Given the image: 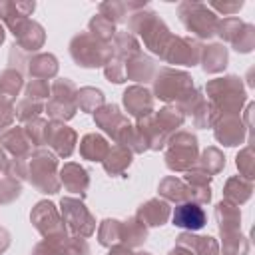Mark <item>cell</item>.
<instances>
[{
  "instance_id": "e575fe53",
  "label": "cell",
  "mask_w": 255,
  "mask_h": 255,
  "mask_svg": "<svg viewBox=\"0 0 255 255\" xmlns=\"http://www.w3.org/2000/svg\"><path fill=\"white\" fill-rule=\"evenodd\" d=\"M76 106L84 112H96L104 106V94L96 88H82L76 92Z\"/></svg>"
},
{
  "instance_id": "83f0119b",
  "label": "cell",
  "mask_w": 255,
  "mask_h": 255,
  "mask_svg": "<svg viewBox=\"0 0 255 255\" xmlns=\"http://www.w3.org/2000/svg\"><path fill=\"white\" fill-rule=\"evenodd\" d=\"M151 74H153V62L151 58L143 56V54H137L133 58L128 60V66H126V80H135V82H147L151 80Z\"/></svg>"
},
{
  "instance_id": "7a4b0ae2",
  "label": "cell",
  "mask_w": 255,
  "mask_h": 255,
  "mask_svg": "<svg viewBox=\"0 0 255 255\" xmlns=\"http://www.w3.org/2000/svg\"><path fill=\"white\" fill-rule=\"evenodd\" d=\"M129 30L131 32H137L141 38H143V44L153 52L157 54L159 58L163 56L169 40H171V34L167 30V26L163 24V20L153 14V12H135L131 14L129 18Z\"/></svg>"
},
{
  "instance_id": "4316f807",
  "label": "cell",
  "mask_w": 255,
  "mask_h": 255,
  "mask_svg": "<svg viewBox=\"0 0 255 255\" xmlns=\"http://www.w3.org/2000/svg\"><path fill=\"white\" fill-rule=\"evenodd\" d=\"M22 74L14 68H8L0 74V102L12 104L18 92L22 90Z\"/></svg>"
},
{
  "instance_id": "603a6c76",
  "label": "cell",
  "mask_w": 255,
  "mask_h": 255,
  "mask_svg": "<svg viewBox=\"0 0 255 255\" xmlns=\"http://www.w3.org/2000/svg\"><path fill=\"white\" fill-rule=\"evenodd\" d=\"M215 217H217V223H219V233H221V237L239 233V223H241L239 207H235V205L229 203V201H221V203H217V207H215Z\"/></svg>"
},
{
  "instance_id": "ba28073f",
  "label": "cell",
  "mask_w": 255,
  "mask_h": 255,
  "mask_svg": "<svg viewBox=\"0 0 255 255\" xmlns=\"http://www.w3.org/2000/svg\"><path fill=\"white\" fill-rule=\"evenodd\" d=\"M50 100L46 104V112L56 122H66L74 118L76 106V88L70 80H56L50 88Z\"/></svg>"
},
{
  "instance_id": "f6af8a7d",
  "label": "cell",
  "mask_w": 255,
  "mask_h": 255,
  "mask_svg": "<svg viewBox=\"0 0 255 255\" xmlns=\"http://www.w3.org/2000/svg\"><path fill=\"white\" fill-rule=\"evenodd\" d=\"M253 42H255V32H253V26L251 24H243L241 32L237 34V38L233 40V48L237 52H251L253 50Z\"/></svg>"
},
{
  "instance_id": "f546056e",
  "label": "cell",
  "mask_w": 255,
  "mask_h": 255,
  "mask_svg": "<svg viewBox=\"0 0 255 255\" xmlns=\"http://www.w3.org/2000/svg\"><path fill=\"white\" fill-rule=\"evenodd\" d=\"M28 70L34 76V80H46V78L56 76L58 60L52 54H38L32 60H28Z\"/></svg>"
},
{
  "instance_id": "7dc6e473",
  "label": "cell",
  "mask_w": 255,
  "mask_h": 255,
  "mask_svg": "<svg viewBox=\"0 0 255 255\" xmlns=\"http://www.w3.org/2000/svg\"><path fill=\"white\" fill-rule=\"evenodd\" d=\"M62 255H90V247L82 237H66L62 245Z\"/></svg>"
},
{
  "instance_id": "ab89813d",
  "label": "cell",
  "mask_w": 255,
  "mask_h": 255,
  "mask_svg": "<svg viewBox=\"0 0 255 255\" xmlns=\"http://www.w3.org/2000/svg\"><path fill=\"white\" fill-rule=\"evenodd\" d=\"M48 124H50V122L40 120V118H36V120H32V122H28V126L24 128V131H26V135L30 137L32 145H42V143H46Z\"/></svg>"
},
{
  "instance_id": "ac0fdd59",
  "label": "cell",
  "mask_w": 255,
  "mask_h": 255,
  "mask_svg": "<svg viewBox=\"0 0 255 255\" xmlns=\"http://www.w3.org/2000/svg\"><path fill=\"white\" fill-rule=\"evenodd\" d=\"M0 143L6 151H10L14 157H28L32 153V141L30 137L26 135L24 128L16 126V128H8L2 137H0Z\"/></svg>"
},
{
  "instance_id": "5bb4252c",
  "label": "cell",
  "mask_w": 255,
  "mask_h": 255,
  "mask_svg": "<svg viewBox=\"0 0 255 255\" xmlns=\"http://www.w3.org/2000/svg\"><path fill=\"white\" fill-rule=\"evenodd\" d=\"M124 106L128 110L129 116H133L135 120L147 118L153 112V98L151 94L141 88V86H129L124 92Z\"/></svg>"
},
{
  "instance_id": "484cf974",
  "label": "cell",
  "mask_w": 255,
  "mask_h": 255,
  "mask_svg": "<svg viewBox=\"0 0 255 255\" xmlns=\"http://www.w3.org/2000/svg\"><path fill=\"white\" fill-rule=\"evenodd\" d=\"M159 195L175 203H185L191 201V187L177 177H165L159 183Z\"/></svg>"
},
{
  "instance_id": "d590c367",
  "label": "cell",
  "mask_w": 255,
  "mask_h": 255,
  "mask_svg": "<svg viewBox=\"0 0 255 255\" xmlns=\"http://www.w3.org/2000/svg\"><path fill=\"white\" fill-rule=\"evenodd\" d=\"M88 28H90V34H92L96 40L104 42V44H108V42H110V40L116 36V26H114V24H112L108 18H104L102 14L94 16V18L90 20Z\"/></svg>"
},
{
  "instance_id": "cb8c5ba5",
  "label": "cell",
  "mask_w": 255,
  "mask_h": 255,
  "mask_svg": "<svg viewBox=\"0 0 255 255\" xmlns=\"http://www.w3.org/2000/svg\"><path fill=\"white\" fill-rule=\"evenodd\" d=\"M108 151H110V145H108V141L100 133H86L82 137V141H80V153H82L84 159L104 161Z\"/></svg>"
},
{
  "instance_id": "2e32d148",
  "label": "cell",
  "mask_w": 255,
  "mask_h": 255,
  "mask_svg": "<svg viewBox=\"0 0 255 255\" xmlns=\"http://www.w3.org/2000/svg\"><path fill=\"white\" fill-rule=\"evenodd\" d=\"M34 8H36L34 2H0V20H4L6 26L12 30V34H16L18 28L34 12Z\"/></svg>"
},
{
  "instance_id": "44dd1931",
  "label": "cell",
  "mask_w": 255,
  "mask_h": 255,
  "mask_svg": "<svg viewBox=\"0 0 255 255\" xmlns=\"http://www.w3.org/2000/svg\"><path fill=\"white\" fill-rule=\"evenodd\" d=\"M135 217L145 227H159L169 217V205L165 201H161V199H149L147 203H143L137 209V215Z\"/></svg>"
},
{
  "instance_id": "d6986e66",
  "label": "cell",
  "mask_w": 255,
  "mask_h": 255,
  "mask_svg": "<svg viewBox=\"0 0 255 255\" xmlns=\"http://www.w3.org/2000/svg\"><path fill=\"white\" fill-rule=\"evenodd\" d=\"M14 38H16V46H18L20 50L36 52L38 48H42L46 34H44V28H42L38 22L26 20V22L18 28V32L14 34Z\"/></svg>"
},
{
  "instance_id": "8fae6325",
  "label": "cell",
  "mask_w": 255,
  "mask_h": 255,
  "mask_svg": "<svg viewBox=\"0 0 255 255\" xmlns=\"http://www.w3.org/2000/svg\"><path fill=\"white\" fill-rule=\"evenodd\" d=\"M201 52L203 46L193 40V38H181V36H171L165 52H163V60L169 64H181V66H195L201 60Z\"/></svg>"
},
{
  "instance_id": "6da1fadb",
  "label": "cell",
  "mask_w": 255,
  "mask_h": 255,
  "mask_svg": "<svg viewBox=\"0 0 255 255\" xmlns=\"http://www.w3.org/2000/svg\"><path fill=\"white\" fill-rule=\"evenodd\" d=\"M207 96L211 98L209 114H211V126L221 116L239 114L241 104L245 102V90L241 86V80L237 76L217 78L207 84Z\"/></svg>"
},
{
  "instance_id": "7c38bea8",
  "label": "cell",
  "mask_w": 255,
  "mask_h": 255,
  "mask_svg": "<svg viewBox=\"0 0 255 255\" xmlns=\"http://www.w3.org/2000/svg\"><path fill=\"white\" fill-rule=\"evenodd\" d=\"M46 143L56 151V155L70 157L76 147V131L72 128H68L64 122L52 120L48 124V131H46Z\"/></svg>"
},
{
  "instance_id": "74e56055",
  "label": "cell",
  "mask_w": 255,
  "mask_h": 255,
  "mask_svg": "<svg viewBox=\"0 0 255 255\" xmlns=\"http://www.w3.org/2000/svg\"><path fill=\"white\" fill-rule=\"evenodd\" d=\"M223 165H225V157H223V153H221L217 147H207V149L203 151L201 159H199V167H201L203 171H207L209 175L221 171Z\"/></svg>"
},
{
  "instance_id": "8992f818",
  "label": "cell",
  "mask_w": 255,
  "mask_h": 255,
  "mask_svg": "<svg viewBox=\"0 0 255 255\" xmlns=\"http://www.w3.org/2000/svg\"><path fill=\"white\" fill-rule=\"evenodd\" d=\"M169 147L165 151V163L173 171H187L197 159V137L187 131H177L167 139Z\"/></svg>"
},
{
  "instance_id": "3957f363",
  "label": "cell",
  "mask_w": 255,
  "mask_h": 255,
  "mask_svg": "<svg viewBox=\"0 0 255 255\" xmlns=\"http://www.w3.org/2000/svg\"><path fill=\"white\" fill-rule=\"evenodd\" d=\"M58 159L52 151L38 147L28 155V179L42 193H58L60 179L56 177Z\"/></svg>"
},
{
  "instance_id": "4fadbf2b",
  "label": "cell",
  "mask_w": 255,
  "mask_h": 255,
  "mask_svg": "<svg viewBox=\"0 0 255 255\" xmlns=\"http://www.w3.org/2000/svg\"><path fill=\"white\" fill-rule=\"evenodd\" d=\"M173 225L187 229V231H197L201 227H205L207 223V213L199 203L193 201H185V203H177V207L173 209Z\"/></svg>"
},
{
  "instance_id": "f5cc1de1",
  "label": "cell",
  "mask_w": 255,
  "mask_h": 255,
  "mask_svg": "<svg viewBox=\"0 0 255 255\" xmlns=\"http://www.w3.org/2000/svg\"><path fill=\"white\" fill-rule=\"evenodd\" d=\"M14 110H12V104H4V102H0V129H4V128H8L10 124H12V120H14Z\"/></svg>"
},
{
  "instance_id": "60d3db41",
  "label": "cell",
  "mask_w": 255,
  "mask_h": 255,
  "mask_svg": "<svg viewBox=\"0 0 255 255\" xmlns=\"http://www.w3.org/2000/svg\"><path fill=\"white\" fill-rule=\"evenodd\" d=\"M247 251H249V243L243 235L233 233V235L223 237V253L225 255H247Z\"/></svg>"
},
{
  "instance_id": "f35d334b",
  "label": "cell",
  "mask_w": 255,
  "mask_h": 255,
  "mask_svg": "<svg viewBox=\"0 0 255 255\" xmlns=\"http://www.w3.org/2000/svg\"><path fill=\"white\" fill-rule=\"evenodd\" d=\"M40 112H42V102H36V100H30V98H24L18 106H16V118L20 120V122H32V120H36L38 116H40Z\"/></svg>"
},
{
  "instance_id": "7bdbcfd3",
  "label": "cell",
  "mask_w": 255,
  "mask_h": 255,
  "mask_svg": "<svg viewBox=\"0 0 255 255\" xmlns=\"http://www.w3.org/2000/svg\"><path fill=\"white\" fill-rule=\"evenodd\" d=\"M241 28H243V22L239 18H235V16H229V18H223V22L217 24V32L215 34H219L223 40L233 44V40L241 32Z\"/></svg>"
},
{
  "instance_id": "9f6ffc18",
  "label": "cell",
  "mask_w": 255,
  "mask_h": 255,
  "mask_svg": "<svg viewBox=\"0 0 255 255\" xmlns=\"http://www.w3.org/2000/svg\"><path fill=\"white\" fill-rule=\"evenodd\" d=\"M108 255H133V253H131L129 247H126V245H114Z\"/></svg>"
},
{
  "instance_id": "1f68e13d",
  "label": "cell",
  "mask_w": 255,
  "mask_h": 255,
  "mask_svg": "<svg viewBox=\"0 0 255 255\" xmlns=\"http://www.w3.org/2000/svg\"><path fill=\"white\" fill-rule=\"evenodd\" d=\"M120 239L128 245V247H137L147 239V227L137 219L131 217L126 223H122V231H120Z\"/></svg>"
},
{
  "instance_id": "ffe728a7",
  "label": "cell",
  "mask_w": 255,
  "mask_h": 255,
  "mask_svg": "<svg viewBox=\"0 0 255 255\" xmlns=\"http://www.w3.org/2000/svg\"><path fill=\"white\" fill-rule=\"evenodd\" d=\"M60 183H64V187L72 193H80V197L86 195V189L90 185V177L88 171L78 165V163H66L60 169Z\"/></svg>"
},
{
  "instance_id": "e0dca14e",
  "label": "cell",
  "mask_w": 255,
  "mask_h": 255,
  "mask_svg": "<svg viewBox=\"0 0 255 255\" xmlns=\"http://www.w3.org/2000/svg\"><path fill=\"white\" fill-rule=\"evenodd\" d=\"M213 126H215V137L223 145H237V143H241V139L245 135V128L241 126V122L235 114L221 116Z\"/></svg>"
},
{
  "instance_id": "f1b7e54d",
  "label": "cell",
  "mask_w": 255,
  "mask_h": 255,
  "mask_svg": "<svg viewBox=\"0 0 255 255\" xmlns=\"http://www.w3.org/2000/svg\"><path fill=\"white\" fill-rule=\"evenodd\" d=\"M102 163H104V169L110 175H118L131 163V151L128 147H124V145L110 147V151H108V155L104 157Z\"/></svg>"
},
{
  "instance_id": "bcb514c9",
  "label": "cell",
  "mask_w": 255,
  "mask_h": 255,
  "mask_svg": "<svg viewBox=\"0 0 255 255\" xmlns=\"http://www.w3.org/2000/svg\"><path fill=\"white\" fill-rule=\"evenodd\" d=\"M237 167H239L241 175H245V179H253L255 161H253V147L251 145H247L245 149H241L237 153Z\"/></svg>"
},
{
  "instance_id": "11a10c76",
  "label": "cell",
  "mask_w": 255,
  "mask_h": 255,
  "mask_svg": "<svg viewBox=\"0 0 255 255\" xmlns=\"http://www.w3.org/2000/svg\"><path fill=\"white\" fill-rule=\"evenodd\" d=\"M8 245H10V233L0 227V253H4L8 249Z\"/></svg>"
},
{
  "instance_id": "db71d44e",
  "label": "cell",
  "mask_w": 255,
  "mask_h": 255,
  "mask_svg": "<svg viewBox=\"0 0 255 255\" xmlns=\"http://www.w3.org/2000/svg\"><path fill=\"white\" fill-rule=\"evenodd\" d=\"M243 6V2H235V4H217V2H213L211 4V8H215V10H219V12H223V14H233V12H237L239 8Z\"/></svg>"
},
{
  "instance_id": "816d5d0a",
  "label": "cell",
  "mask_w": 255,
  "mask_h": 255,
  "mask_svg": "<svg viewBox=\"0 0 255 255\" xmlns=\"http://www.w3.org/2000/svg\"><path fill=\"white\" fill-rule=\"evenodd\" d=\"M66 241V239H64ZM64 241H50L44 239L42 243H38L32 251V255H62V245Z\"/></svg>"
},
{
  "instance_id": "30bf717a",
  "label": "cell",
  "mask_w": 255,
  "mask_h": 255,
  "mask_svg": "<svg viewBox=\"0 0 255 255\" xmlns=\"http://www.w3.org/2000/svg\"><path fill=\"white\" fill-rule=\"evenodd\" d=\"M60 209H62V219H64V223H68L72 233L82 235V237H90L96 231V221H94L92 213L88 211V207L80 199L62 197Z\"/></svg>"
},
{
  "instance_id": "4dcf8cb0",
  "label": "cell",
  "mask_w": 255,
  "mask_h": 255,
  "mask_svg": "<svg viewBox=\"0 0 255 255\" xmlns=\"http://www.w3.org/2000/svg\"><path fill=\"white\" fill-rule=\"evenodd\" d=\"M251 191H253V185H251V179H243V177H231L227 179L225 183V201L237 205V203H243L251 197Z\"/></svg>"
},
{
  "instance_id": "6f0895ef",
  "label": "cell",
  "mask_w": 255,
  "mask_h": 255,
  "mask_svg": "<svg viewBox=\"0 0 255 255\" xmlns=\"http://www.w3.org/2000/svg\"><path fill=\"white\" fill-rule=\"evenodd\" d=\"M169 255H193V253L187 251V249H183V247H175V249L169 251Z\"/></svg>"
},
{
  "instance_id": "94428289",
  "label": "cell",
  "mask_w": 255,
  "mask_h": 255,
  "mask_svg": "<svg viewBox=\"0 0 255 255\" xmlns=\"http://www.w3.org/2000/svg\"><path fill=\"white\" fill-rule=\"evenodd\" d=\"M135 255H151V253H135Z\"/></svg>"
},
{
  "instance_id": "9c48e42d",
  "label": "cell",
  "mask_w": 255,
  "mask_h": 255,
  "mask_svg": "<svg viewBox=\"0 0 255 255\" xmlns=\"http://www.w3.org/2000/svg\"><path fill=\"white\" fill-rule=\"evenodd\" d=\"M30 219L34 223V227L50 241H64L66 235V225L62 215L58 213L56 205L50 201H38L36 207L30 213Z\"/></svg>"
},
{
  "instance_id": "d4e9b609",
  "label": "cell",
  "mask_w": 255,
  "mask_h": 255,
  "mask_svg": "<svg viewBox=\"0 0 255 255\" xmlns=\"http://www.w3.org/2000/svg\"><path fill=\"white\" fill-rule=\"evenodd\" d=\"M203 62V70L209 74H217L227 66V48L221 44H211V46H203L201 52V60Z\"/></svg>"
},
{
  "instance_id": "91938a15",
  "label": "cell",
  "mask_w": 255,
  "mask_h": 255,
  "mask_svg": "<svg viewBox=\"0 0 255 255\" xmlns=\"http://www.w3.org/2000/svg\"><path fill=\"white\" fill-rule=\"evenodd\" d=\"M2 42H4V28L0 26V44H2Z\"/></svg>"
},
{
  "instance_id": "5b68a950",
  "label": "cell",
  "mask_w": 255,
  "mask_h": 255,
  "mask_svg": "<svg viewBox=\"0 0 255 255\" xmlns=\"http://www.w3.org/2000/svg\"><path fill=\"white\" fill-rule=\"evenodd\" d=\"M177 14L183 22V26L199 36V38H211L215 32H217V16L205 6V4H199V2H181L179 8H177Z\"/></svg>"
},
{
  "instance_id": "680465c9",
  "label": "cell",
  "mask_w": 255,
  "mask_h": 255,
  "mask_svg": "<svg viewBox=\"0 0 255 255\" xmlns=\"http://www.w3.org/2000/svg\"><path fill=\"white\" fill-rule=\"evenodd\" d=\"M6 163H8V157H6L4 149L0 147V169H6Z\"/></svg>"
},
{
  "instance_id": "d6a6232c",
  "label": "cell",
  "mask_w": 255,
  "mask_h": 255,
  "mask_svg": "<svg viewBox=\"0 0 255 255\" xmlns=\"http://www.w3.org/2000/svg\"><path fill=\"white\" fill-rule=\"evenodd\" d=\"M112 50H114V54H116L118 58H122V60H126V58L129 60V58L141 54L139 44H137V40H135V36H133L131 32H116Z\"/></svg>"
},
{
  "instance_id": "ee69618b",
  "label": "cell",
  "mask_w": 255,
  "mask_h": 255,
  "mask_svg": "<svg viewBox=\"0 0 255 255\" xmlns=\"http://www.w3.org/2000/svg\"><path fill=\"white\" fill-rule=\"evenodd\" d=\"M126 10H128V2H102L100 4V14L108 18L112 24L122 22L126 18Z\"/></svg>"
},
{
  "instance_id": "8d00e7d4",
  "label": "cell",
  "mask_w": 255,
  "mask_h": 255,
  "mask_svg": "<svg viewBox=\"0 0 255 255\" xmlns=\"http://www.w3.org/2000/svg\"><path fill=\"white\" fill-rule=\"evenodd\" d=\"M120 231H122V221L118 219H104L98 231V241L104 247H112L116 241H120Z\"/></svg>"
},
{
  "instance_id": "f907efd6",
  "label": "cell",
  "mask_w": 255,
  "mask_h": 255,
  "mask_svg": "<svg viewBox=\"0 0 255 255\" xmlns=\"http://www.w3.org/2000/svg\"><path fill=\"white\" fill-rule=\"evenodd\" d=\"M185 181H187V185H193V187H207L211 181V175L197 165V167H191L185 171Z\"/></svg>"
},
{
  "instance_id": "b9f144b4",
  "label": "cell",
  "mask_w": 255,
  "mask_h": 255,
  "mask_svg": "<svg viewBox=\"0 0 255 255\" xmlns=\"http://www.w3.org/2000/svg\"><path fill=\"white\" fill-rule=\"evenodd\" d=\"M20 191H22V187L16 177H10L6 173L0 177V203H10L12 199H16L20 195Z\"/></svg>"
},
{
  "instance_id": "836d02e7",
  "label": "cell",
  "mask_w": 255,
  "mask_h": 255,
  "mask_svg": "<svg viewBox=\"0 0 255 255\" xmlns=\"http://www.w3.org/2000/svg\"><path fill=\"white\" fill-rule=\"evenodd\" d=\"M153 120L157 122V126L169 135L173 129H177L181 124H183V120H185V114L179 110V108H175V106H167V108H163V110H159L155 116H153Z\"/></svg>"
},
{
  "instance_id": "9a60e30c",
  "label": "cell",
  "mask_w": 255,
  "mask_h": 255,
  "mask_svg": "<svg viewBox=\"0 0 255 255\" xmlns=\"http://www.w3.org/2000/svg\"><path fill=\"white\" fill-rule=\"evenodd\" d=\"M94 120H96V124L106 131V133H110L114 139L118 137V133L126 128V126H129V120L122 114V110L118 108V106H114V104H108V106H102V108H98L96 112H94Z\"/></svg>"
},
{
  "instance_id": "7402d4cb",
  "label": "cell",
  "mask_w": 255,
  "mask_h": 255,
  "mask_svg": "<svg viewBox=\"0 0 255 255\" xmlns=\"http://www.w3.org/2000/svg\"><path fill=\"white\" fill-rule=\"evenodd\" d=\"M177 247H183V249L191 251L193 255H217L219 253V245L213 237L193 235L191 231H183L177 237Z\"/></svg>"
},
{
  "instance_id": "c3c4849f",
  "label": "cell",
  "mask_w": 255,
  "mask_h": 255,
  "mask_svg": "<svg viewBox=\"0 0 255 255\" xmlns=\"http://www.w3.org/2000/svg\"><path fill=\"white\" fill-rule=\"evenodd\" d=\"M26 96L30 100H36V102H42L44 98L50 96V86L46 80H30L28 86H26Z\"/></svg>"
},
{
  "instance_id": "277c9868",
  "label": "cell",
  "mask_w": 255,
  "mask_h": 255,
  "mask_svg": "<svg viewBox=\"0 0 255 255\" xmlns=\"http://www.w3.org/2000/svg\"><path fill=\"white\" fill-rule=\"evenodd\" d=\"M70 54L74 62L82 68H100L112 60L114 50L112 44H104L96 40L90 32H84L74 36V40L70 42Z\"/></svg>"
},
{
  "instance_id": "681fc988",
  "label": "cell",
  "mask_w": 255,
  "mask_h": 255,
  "mask_svg": "<svg viewBox=\"0 0 255 255\" xmlns=\"http://www.w3.org/2000/svg\"><path fill=\"white\" fill-rule=\"evenodd\" d=\"M104 74L110 82L114 84H122L126 82V66L122 64V60H110L106 66H104Z\"/></svg>"
},
{
  "instance_id": "52a82bcc",
  "label": "cell",
  "mask_w": 255,
  "mask_h": 255,
  "mask_svg": "<svg viewBox=\"0 0 255 255\" xmlns=\"http://www.w3.org/2000/svg\"><path fill=\"white\" fill-rule=\"evenodd\" d=\"M189 90H193V82L187 72L163 68L153 80V92L163 102H179Z\"/></svg>"
}]
</instances>
